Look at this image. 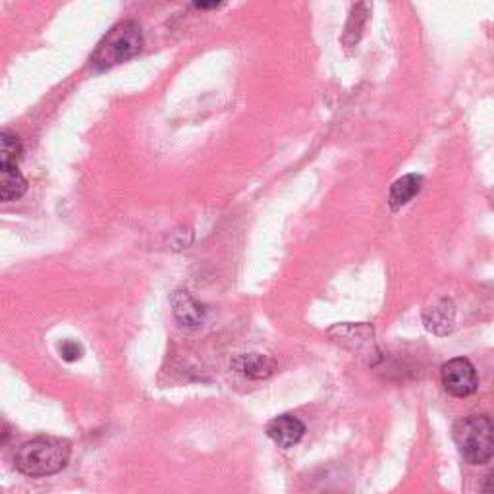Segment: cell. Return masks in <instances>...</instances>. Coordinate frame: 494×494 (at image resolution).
Returning <instances> with one entry per match:
<instances>
[{"label":"cell","mask_w":494,"mask_h":494,"mask_svg":"<svg viewBox=\"0 0 494 494\" xmlns=\"http://www.w3.org/2000/svg\"><path fill=\"white\" fill-rule=\"evenodd\" d=\"M72 448L68 440L55 436H39L23 443L16 456V470L25 477H49L60 473L68 465Z\"/></svg>","instance_id":"cell-1"},{"label":"cell","mask_w":494,"mask_h":494,"mask_svg":"<svg viewBox=\"0 0 494 494\" xmlns=\"http://www.w3.org/2000/svg\"><path fill=\"white\" fill-rule=\"evenodd\" d=\"M454 440L463 460L472 465H483L494 456V423L483 413H472L454 423Z\"/></svg>","instance_id":"cell-2"},{"label":"cell","mask_w":494,"mask_h":494,"mask_svg":"<svg viewBox=\"0 0 494 494\" xmlns=\"http://www.w3.org/2000/svg\"><path fill=\"white\" fill-rule=\"evenodd\" d=\"M143 47V33L138 22H120L114 28L106 33L97 49L93 50L91 64L95 66L97 70L112 68L116 64H122L136 55Z\"/></svg>","instance_id":"cell-3"},{"label":"cell","mask_w":494,"mask_h":494,"mask_svg":"<svg viewBox=\"0 0 494 494\" xmlns=\"http://www.w3.org/2000/svg\"><path fill=\"white\" fill-rule=\"evenodd\" d=\"M440 379H443L445 391L454 398L472 396L479 386L477 371L470 359L465 357H454L446 362L443 371H440Z\"/></svg>","instance_id":"cell-4"},{"label":"cell","mask_w":494,"mask_h":494,"mask_svg":"<svg viewBox=\"0 0 494 494\" xmlns=\"http://www.w3.org/2000/svg\"><path fill=\"white\" fill-rule=\"evenodd\" d=\"M172 311L184 328H199L205 323V307L188 290H176L170 298Z\"/></svg>","instance_id":"cell-5"},{"label":"cell","mask_w":494,"mask_h":494,"mask_svg":"<svg viewBox=\"0 0 494 494\" xmlns=\"http://www.w3.org/2000/svg\"><path fill=\"white\" fill-rule=\"evenodd\" d=\"M266 435L276 443L280 448L296 446L305 435V425L293 416H278L269 425H266Z\"/></svg>","instance_id":"cell-6"},{"label":"cell","mask_w":494,"mask_h":494,"mask_svg":"<svg viewBox=\"0 0 494 494\" xmlns=\"http://www.w3.org/2000/svg\"><path fill=\"white\" fill-rule=\"evenodd\" d=\"M274 362L265 354H239L234 357L232 369L239 375H244L253 381H261V379H269L274 373Z\"/></svg>","instance_id":"cell-7"},{"label":"cell","mask_w":494,"mask_h":494,"mask_svg":"<svg viewBox=\"0 0 494 494\" xmlns=\"http://www.w3.org/2000/svg\"><path fill=\"white\" fill-rule=\"evenodd\" d=\"M425 327L438 337H445L454 328V320H456V310H454V303L445 298L438 303H435L431 310H427L423 315Z\"/></svg>","instance_id":"cell-8"},{"label":"cell","mask_w":494,"mask_h":494,"mask_svg":"<svg viewBox=\"0 0 494 494\" xmlns=\"http://www.w3.org/2000/svg\"><path fill=\"white\" fill-rule=\"evenodd\" d=\"M421 184L423 178L418 175H406L402 178H398L389 193V205L398 211L402 209L404 205H408L413 197H416L421 192Z\"/></svg>","instance_id":"cell-9"},{"label":"cell","mask_w":494,"mask_h":494,"mask_svg":"<svg viewBox=\"0 0 494 494\" xmlns=\"http://www.w3.org/2000/svg\"><path fill=\"white\" fill-rule=\"evenodd\" d=\"M0 175H3V180H0V199L4 203L14 202L28 190V182L22 176L18 166H0Z\"/></svg>","instance_id":"cell-10"},{"label":"cell","mask_w":494,"mask_h":494,"mask_svg":"<svg viewBox=\"0 0 494 494\" xmlns=\"http://www.w3.org/2000/svg\"><path fill=\"white\" fill-rule=\"evenodd\" d=\"M22 158V143L16 136L4 131L0 138V166H18Z\"/></svg>","instance_id":"cell-11"},{"label":"cell","mask_w":494,"mask_h":494,"mask_svg":"<svg viewBox=\"0 0 494 494\" xmlns=\"http://www.w3.org/2000/svg\"><path fill=\"white\" fill-rule=\"evenodd\" d=\"M58 350H60V355L64 362H77V359L84 355L82 344H77L76 340H64Z\"/></svg>","instance_id":"cell-12"},{"label":"cell","mask_w":494,"mask_h":494,"mask_svg":"<svg viewBox=\"0 0 494 494\" xmlns=\"http://www.w3.org/2000/svg\"><path fill=\"white\" fill-rule=\"evenodd\" d=\"M483 494H494V473H490L487 479H485V483H483V490H481Z\"/></svg>","instance_id":"cell-13"},{"label":"cell","mask_w":494,"mask_h":494,"mask_svg":"<svg viewBox=\"0 0 494 494\" xmlns=\"http://www.w3.org/2000/svg\"><path fill=\"white\" fill-rule=\"evenodd\" d=\"M193 6L199 8V10H209V8H219V6H222V4H220V3H195Z\"/></svg>","instance_id":"cell-14"}]
</instances>
